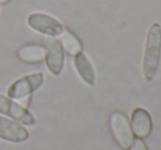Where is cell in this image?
<instances>
[{
	"instance_id": "cell-1",
	"label": "cell",
	"mask_w": 161,
	"mask_h": 150,
	"mask_svg": "<svg viewBox=\"0 0 161 150\" xmlns=\"http://www.w3.org/2000/svg\"><path fill=\"white\" fill-rule=\"evenodd\" d=\"M161 54V25L153 23L150 26L147 36L146 48L144 54V63H142V71L144 77L147 81L155 78L157 74L158 66L160 61Z\"/></svg>"
},
{
	"instance_id": "cell-2",
	"label": "cell",
	"mask_w": 161,
	"mask_h": 150,
	"mask_svg": "<svg viewBox=\"0 0 161 150\" xmlns=\"http://www.w3.org/2000/svg\"><path fill=\"white\" fill-rule=\"evenodd\" d=\"M110 129L113 138L123 150H129L135 142V136L131 131L130 123L125 114L114 112L110 116Z\"/></svg>"
},
{
	"instance_id": "cell-3",
	"label": "cell",
	"mask_w": 161,
	"mask_h": 150,
	"mask_svg": "<svg viewBox=\"0 0 161 150\" xmlns=\"http://www.w3.org/2000/svg\"><path fill=\"white\" fill-rule=\"evenodd\" d=\"M43 81H44V76L42 72H33V74L26 75L15 80L8 88L7 94L10 99L19 101L23 97L32 95L34 91H36L42 86Z\"/></svg>"
},
{
	"instance_id": "cell-4",
	"label": "cell",
	"mask_w": 161,
	"mask_h": 150,
	"mask_svg": "<svg viewBox=\"0 0 161 150\" xmlns=\"http://www.w3.org/2000/svg\"><path fill=\"white\" fill-rule=\"evenodd\" d=\"M44 46L46 48V61L47 69L52 75L58 76L62 74L65 64V54L62 43L55 36H46L44 41Z\"/></svg>"
},
{
	"instance_id": "cell-5",
	"label": "cell",
	"mask_w": 161,
	"mask_h": 150,
	"mask_svg": "<svg viewBox=\"0 0 161 150\" xmlns=\"http://www.w3.org/2000/svg\"><path fill=\"white\" fill-rule=\"evenodd\" d=\"M0 113L9 119L21 123L24 126H33L36 122L32 113L28 108L2 94H0Z\"/></svg>"
},
{
	"instance_id": "cell-6",
	"label": "cell",
	"mask_w": 161,
	"mask_h": 150,
	"mask_svg": "<svg viewBox=\"0 0 161 150\" xmlns=\"http://www.w3.org/2000/svg\"><path fill=\"white\" fill-rule=\"evenodd\" d=\"M28 24L32 30L40 32L46 36H59L64 26L59 21L46 13H32L28 18Z\"/></svg>"
},
{
	"instance_id": "cell-7",
	"label": "cell",
	"mask_w": 161,
	"mask_h": 150,
	"mask_svg": "<svg viewBox=\"0 0 161 150\" xmlns=\"http://www.w3.org/2000/svg\"><path fill=\"white\" fill-rule=\"evenodd\" d=\"M28 129L21 123L12 119H6L0 115V138L6 142L20 144L28 140Z\"/></svg>"
},
{
	"instance_id": "cell-8",
	"label": "cell",
	"mask_w": 161,
	"mask_h": 150,
	"mask_svg": "<svg viewBox=\"0 0 161 150\" xmlns=\"http://www.w3.org/2000/svg\"><path fill=\"white\" fill-rule=\"evenodd\" d=\"M130 127L134 136L138 139L148 138L153 131V119L149 113L142 108H135L131 113Z\"/></svg>"
},
{
	"instance_id": "cell-9",
	"label": "cell",
	"mask_w": 161,
	"mask_h": 150,
	"mask_svg": "<svg viewBox=\"0 0 161 150\" xmlns=\"http://www.w3.org/2000/svg\"><path fill=\"white\" fill-rule=\"evenodd\" d=\"M74 64L79 77L82 79L83 82H86L89 86H93L96 82V74H94L93 66L91 61L87 57L86 54L82 52L74 56Z\"/></svg>"
},
{
	"instance_id": "cell-10",
	"label": "cell",
	"mask_w": 161,
	"mask_h": 150,
	"mask_svg": "<svg viewBox=\"0 0 161 150\" xmlns=\"http://www.w3.org/2000/svg\"><path fill=\"white\" fill-rule=\"evenodd\" d=\"M18 57L26 64H40L45 60L46 48L37 44H28L18 51Z\"/></svg>"
},
{
	"instance_id": "cell-11",
	"label": "cell",
	"mask_w": 161,
	"mask_h": 150,
	"mask_svg": "<svg viewBox=\"0 0 161 150\" xmlns=\"http://www.w3.org/2000/svg\"><path fill=\"white\" fill-rule=\"evenodd\" d=\"M59 36V41L62 43L63 48L69 55L76 56L77 54L82 52V44H81L80 40L71 31L64 29V31L62 32V34Z\"/></svg>"
},
{
	"instance_id": "cell-12",
	"label": "cell",
	"mask_w": 161,
	"mask_h": 150,
	"mask_svg": "<svg viewBox=\"0 0 161 150\" xmlns=\"http://www.w3.org/2000/svg\"><path fill=\"white\" fill-rule=\"evenodd\" d=\"M129 150H148V148H147L146 144L142 142V139H138L137 138V139H135L133 146L130 147Z\"/></svg>"
},
{
	"instance_id": "cell-13",
	"label": "cell",
	"mask_w": 161,
	"mask_h": 150,
	"mask_svg": "<svg viewBox=\"0 0 161 150\" xmlns=\"http://www.w3.org/2000/svg\"><path fill=\"white\" fill-rule=\"evenodd\" d=\"M0 1H1V0H0Z\"/></svg>"
}]
</instances>
